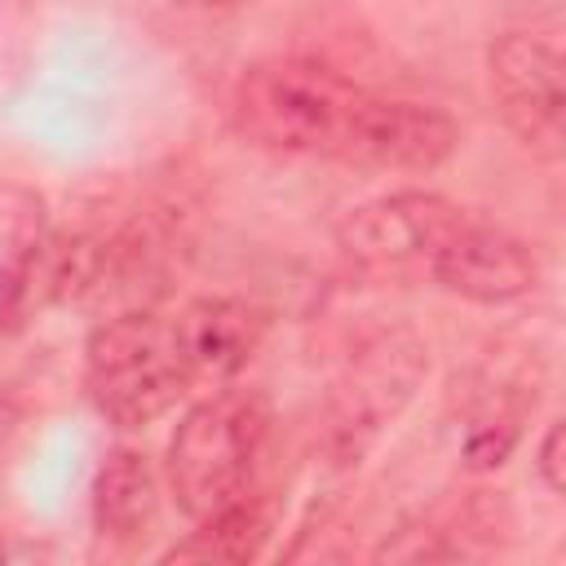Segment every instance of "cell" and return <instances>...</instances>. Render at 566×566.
<instances>
[{
	"mask_svg": "<svg viewBox=\"0 0 566 566\" xmlns=\"http://www.w3.org/2000/svg\"><path fill=\"white\" fill-rule=\"evenodd\" d=\"M265 535H270V513L252 495H239L234 504L199 517V531L172 544L164 562H252Z\"/></svg>",
	"mask_w": 566,
	"mask_h": 566,
	"instance_id": "10",
	"label": "cell"
},
{
	"mask_svg": "<svg viewBox=\"0 0 566 566\" xmlns=\"http://www.w3.org/2000/svg\"><path fill=\"white\" fill-rule=\"evenodd\" d=\"M562 451H566V429H562V420H553L544 442H539V460H535V469H539V478L553 495L566 491V455Z\"/></svg>",
	"mask_w": 566,
	"mask_h": 566,
	"instance_id": "11",
	"label": "cell"
},
{
	"mask_svg": "<svg viewBox=\"0 0 566 566\" xmlns=\"http://www.w3.org/2000/svg\"><path fill=\"white\" fill-rule=\"evenodd\" d=\"M84 389L97 416L115 429H146L177 407L190 385L172 323L146 310L115 314L93 327L84 349Z\"/></svg>",
	"mask_w": 566,
	"mask_h": 566,
	"instance_id": "3",
	"label": "cell"
},
{
	"mask_svg": "<svg viewBox=\"0 0 566 566\" xmlns=\"http://www.w3.org/2000/svg\"><path fill=\"white\" fill-rule=\"evenodd\" d=\"M159 517V482L137 447H115L102 455L93 478V526L102 539L137 544L155 531Z\"/></svg>",
	"mask_w": 566,
	"mask_h": 566,
	"instance_id": "9",
	"label": "cell"
},
{
	"mask_svg": "<svg viewBox=\"0 0 566 566\" xmlns=\"http://www.w3.org/2000/svg\"><path fill=\"white\" fill-rule=\"evenodd\" d=\"M177 4L203 9V13H230V9H248V4H256V0H177Z\"/></svg>",
	"mask_w": 566,
	"mask_h": 566,
	"instance_id": "12",
	"label": "cell"
},
{
	"mask_svg": "<svg viewBox=\"0 0 566 566\" xmlns=\"http://www.w3.org/2000/svg\"><path fill=\"white\" fill-rule=\"evenodd\" d=\"M429 279L442 283L447 292L464 296V301L509 305L535 287L539 265L513 230L464 212V221L451 230V239L429 261Z\"/></svg>",
	"mask_w": 566,
	"mask_h": 566,
	"instance_id": "6",
	"label": "cell"
},
{
	"mask_svg": "<svg viewBox=\"0 0 566 566\" xmlns=\"http://www.w3.org/2000/svg\"><path fill=\"white\" fill-rule=\"evenodd\" d=\"M230 119L261 150L380 172H433L460 142L447 111L380 97L314 57L252 62L234 84Z\"/></svg>",
	"mask_w": 566,
	"mask_h": 566,
	"instance_id": "1",
	"label": "cell"
},
{
	"mask_svg": "<svg viewBox=\"0 0 566 566\" xmlns=\"http://www.w3.org/2000/svg\"><path fill=\"white\" fill-rule=\"evenodd\" d=\"M464 221V208L433 190H394L336 226L340 256L367 279L429 274V261Z\"/></svg>",
	"mask_w": 566,
	"mask_h": 566,
	"instance_id": "4",
	"label": "cell"
},
{
	"mask_svg": "<svg viewBox=\"0 0 566 566\" xmlns=\"http://www.w3.org/2000/svg\"><path fill=\"white\" fill-rule=\"evenodd\" d=\"M486 80L509 133L539 159L566 150V80L562 53L526 31H509L486 53Z\"/></svg>",
	"mask_w": 566,
	"mask_h": 566,
	"instance_id": "5",
	"label": "cell"
},
{
	"mask_svg": "<svg viewBox=\"0 0 566 566\" xmlns=\"http://www.w3.org/2000/svg\"><path fill=\"white\" fill-rule=\"evenodd\" d=\"M270 398L261 389H212L195 402L168 442V491L186 517H208L252 491L261 451L270 442Z\"/></svg>",
	"mask_w": 566,
	"mask_h": 566,
	"instance_id": "2",
	"label": "cell"
},
{
	"mask_svg": "<svg viewBox=\"0 0 566 566\" xmlns=\"http://www.w3.org/2000/svg\"><path fill=\"white\" fill-rule=\"evenodd\" d=\"M168 323L190 385H221L239 376L265 340V314L230 296H199L181 305Z\"/></svg>",
	"mask_w": 566,
	"mask_h": 566,
	"instance_id": "8",
	"label": "cell"
},
{
	"mask_svg": "<svg viewBox=\"0 0 566 566\" xmlns=\"http://www.w3.org/2000/svg\"><path fill=\"white\" fill-rule=\"evenodd\" d=\"M420 367H424V354L407 336H389L371 345L349 367V376L332 398V451L340 460H354L380 433V424L398 416V407L411 398L420 380Z\"/></svg>",
	"mask_w": 566,
	"mask_h": 566,
	"instance_id": "7",
	"label": "cell"
}]
</instances>
